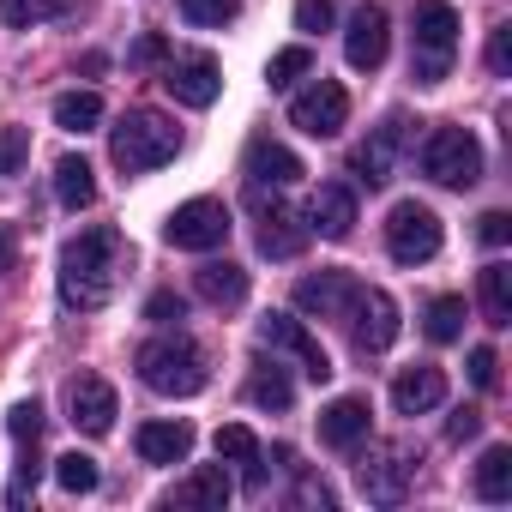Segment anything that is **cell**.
Listing matches in <instances>:
<instances>
[{"mask_svg":"<svg viewBox=\"0 0 512 512\" xmlns=\"http://www.w3.org/2000/svg\"><path fill=\"white\" fill-rule=\"evenodd\" d=\"M296 187L302 181V157L290 151V145H278V139H253L247 145V187Z\"/></svg>","mask_w":512,"mask_h":512,"instance_id":"obj_19","label":"cell"},{"mask_svg":"<svg viewBox=\"0 0 512 512\" xmlns=\"http://www.w3.org/2000/svg\"><path fill=\"white\" fill-rule=\"evenodd\" d=\"M253 193V205H260V253H272V260H296V253L308 247V223L290 211V205H266V193L260 187H247Z\"/></svg>","mask_w":512,"mask_h":512,"instance_id":"obj_14","label":"cell"},{"mask_svg":"<svg viewBox=\"0 0 512 512\" xmlns=\"http://www.w3.org/2000/svg\"><path fill=\"white\" fill-rule=\"evenodd\" d=\"M296 500H302V506H320V512H326V506H332V488H326V482H314V476H302Z\"/></svg>","mask_w":512,"mask_h":512,"instance_id":"obj_45","label":"cell"},{"mask_svg":"<svg viewBox=\"0 0 512 512\" xmlns=\"http://www.w3.org/2000/svg\"><path fill=\"white\" fill-rule=\"evenodd\" d=\"M410 476H416V458L410 446H368L362 464H356V482L374 506H398L410 494Z\"/></svg>","mask_w":512,"mask_h":512,"instance_id":"obj_9","label":"cell"},{"mask_svg":"<svg viewBox=\"0 0 512 512\" xmlns=\"http://www.w3.org/2000/svg\"><path fill=\"white\" fill-rule=\"evenodd\" d=\"M386 43H392V19H386V7H356V19H350V31H344V55H350V67L356 73H374L380 61H386Z\"/></svg>","mask_w":512,"mask_h":512,"instance_id":"obj_15","label":"cell"},{"mask_svg":"<svg viewBox=\"0 0 512 512\" xmlns=\"http://www.w3.org/2000/svg\"><path fill=\"white\" fill-rule=\"evenodd\" d=\"M392 404H398V416H428V410H440L446 404V374L440 368H404L398 380H392Z\"/></svg>","mask_w":512,"mask_h":512,"instance_id":"obj_20","label":"cell"},{"mask_svg":"<svg viewBox=\"0 0 512 512\" xmlns=\"http://www.w3.org/2000/svg\"><path fill=\"white\" fill-rule=\"evenodd\" d=\"M247 398L260 404V410H290L296 404V386H290V374L278 362H260V368H253V380H247Z\"/></svg>","mask_w":512,"mask_h":512,"instance_id":"obj_28","label":"cell"},{"mask_svg":"<svg viewBox=\"0 0 512 512\" xmlns=\"http://www.w3.org/2000/svg\"><path fill=\"white\" fill-rule=\"evenodd\" d=\"M223 500H229V470H223V458H217V464H199L193 476H181V482L169 488V506H205V512H223Z\"/></svg>","mask_w":512,"mask_h":512,"instance_id":"obj_23","label":"cell"},{"mask_svg":"<svg viewBox=\"0 0 512 512\" xmlns=\"http://www.w3.org/2000/svg\"><path fill=\"white\" fill-rule=\"evenodd\" d=\"M133 446H139L145 464H187L193 428H187V422H145V428L133 434Z\"/></svg>","mask_w":512,"mask_h":512,"instance_id":"obj_22","label":"cell"},{"mask_svg":"<svg viewBox=\"0 0 512 512\" xmlns=\"http://www.w3.org/2000/svg\"><path fill=\"white\" fill-rule=\"evenodd\" d=\"M163 241L181 247V253H211V247H223V241H229V205H223V199H187V205H175L169 223H163Z\"/></svg>","mask_w":512,"mask_h":512,"instance_id":"obj_7","label":"cell"},{"mask_svg":"<svg viewBox=\"0 0 512 512\" xmlns=\"http://www.w3.org/2000/svg\"><path fill=\"white\" fill-rule=\"evenodd\" d=\"M163 85H169L175 103H187V109H211L217 91H223V73H217V61H211L205 49H187V55H169Z\"/></svg>","mask_w":512,"mask_h":512,"instance_id":"obj_11","label":"cell"},{"mask_svg":"<svg viewBox=\"0 0 512 512\" xmlns=\"http://www.w3.org/2000/svg\"><path fill=\"white\" fill-rule=\"evenodd\" d=\"M488 67H494V73L512 67V25H494V37H488Z\"/></svg>","mask_w":512,"mask_h":512,"instance_id":"obj_41","label":"cell"},{"mask_svg":"<svg viewBox=\"0 0 512 512\" xmlns=\"http://www.w3.org/2000/svg\"><path fill=\"white\" fill-rule=\"evenodd\" d=\"M133 61H139V67H151V61H169V43H163V37H139V43H133Z\"/></svg>","mask_w":512,"mask_h":512,"instance_id":"obj_44","label":"cell"},{"mask_svg":"<svg viewBox=\"0 0 512 512\" xmlns=\"http://www.w3.org/2000/svg\"><path fill=\"white\" fill-rule=\"evenodd\" d=\"M175 151H181V133H175V121L157 115V109H133V115H121V127L109 133V157H115L121 175H151V169H163Z\"/></svg>","mask_w":512,"mask_h":512,"instance_id":"obj_2","label":"cell"},{"mask_svg":"<svg viewBox=\"0 0 512 512\" xmlns=\"http://www.w3.org/2000/svg\"><path fill=\"white\" fill-rule=\"evenodd\" d=\"M482 320L494 326V332H506L512 326V266H500V260H488L482 266Z\"/></svg>","mask_w":512,"mask_h":512,"instance_id":"obj_25","label":"cell"},{"mask_svg":"<svg viewBox=\"0 0 512 512\" xmlns=\"http://www.w3.org/2000/svg\"><path fill=\"white\" fill-rule=\"evenodd\" d=\"M181 19H187V25H211V31H223V25L241 19V0H181Z\"/></svg>","mask_w":512,"mask_h":512,"instance_id":"obj_35","label":"cell"},{"mask_svg":"<svg viewBox=\"0 0 512 512\" xmlns=\"http://www.w3.org/2000/svg\"><path fill=\"white\" fill-rule=\"evenodd\" d=\"M404 145H410V121H404V115H386V121L356 145V157H350L356 181H362V187H386L392 169H398V157H404Z\"/></svg>","mask_w":512,"mask_h":512,"instance_id":"obj_10","label":"cell"},{"mask_svg":"<svg viewBox=\"0 0 512 512\" xmlns=\"http://www.w3.org/2000/svg\"><path fill=\"white\" fill-rule=\"evenodd\" d=\"M145 320H157V326H181V320H187V302H181L175 290H157V296L145 302Z\"/></svg>","mask_w":512,"mask_h":512,"instance_id":"obj_38","label":"cell"},{"mask_svg":"<svg viewBox=\"0 0 512 512\" xmlns=\"http://www.w3.org/2000/svg\"><path fill=\"white\" fill-rule=\"evenodd\" d=\"M350 296H356V278L350 272H314V278L296 284V308L314 314V320H344Z\"/></svg>","mask_w":512,"mask_h":512,"instance_id":"obj_18","label":"cell"},{"mask_svg":"<svg viewBox=\"0 0 512 512\" xmlns=\"http://www.w3.org/2000/svg\"><path fill=\"white\" fill-rule=\"evenodd\" d=\"M67 410H73V428H85V434H109V428H115V416H121L115 386H109V380H97V374H79V380L67 386Z\"/></svg>","mask_w":512,"mask_h":512,"instance_id":"obj_16","label":"cell"},{"mask_svg":"<svg viewBox=\"0 0 512 512\" xmlns=\"http://www.w3.org/2000/svg\"><path fill=\"white\" fill-rule=\"evenodd\" d=\"M470 380H476L482 392H494V380H500V356H494L488 344H476V350H470Z\"/></svg>","mask_w":512,"mask_h":512,"instance_id":"obj_40","label":"cell"},{"mask_svg":"<svg viewBox=\"0 0 512 512\" xmlns=\"http://www.w3.org/2000/svg\"><path fill=\"white\" fill-rule=\"evenodd\" d=\"M476 494L482 500H512V446H488L476 464Z\"/></svg>","mask_w":512,"mask_h":512,"instance_id":"obj_30","label":"cell"},{"mask_svg":"<svg viewBox=\"0 0 512 512\" xmlns=\"http://www.w3.org/2000/svg\"><path fill=\"white\" fill-rule=\"evenodd\" d=\"M13 260H19V235L0 229V272H13Z\"/></svg>","mask_w":512,"mask_h":512,"instance_id":"obj_46","label":"cell"},{"mask_svg":"<svg viewBox=\"0 0 512 512\" xmlns=\"http://www.w3.org/2000/svg\"><path fill=\"white\" fill-rule=\"evenodd\" d=\"M314 73V55H308V43H290V49H278L272 55V67H266V85L272 91H290L296 79H308Z\"/></svg>","mask_w":512,"mask_h":512,"instance_id":"obj_32","label":"cell"},{"mask_svg":"<svg viewBox=\"0 0 512 512\" xmlns=\"http://www.w3.org/2000/svg\"><path fill=\"white\" fill-rule=\"evenodd\" d=\"M31 157V133L25 127H0V175H19Z\"/></svg>","mask_w":512,"mask_h":512,"instance_id":"obj_36","label":"cell"},{"mask_svg":"<svg viewBox=\"0 0 512 512\" xmlns=\"http://www.w3.org/2000/svg\"><path fill=\"white\" fill-rule=\"evenodd\" d=\"M422 175L440 187H476L482 181V145L470 127H434L422 145Z\"/></svg>","mask_w":512,"mask_h":512,"instance_id":"obj_5","label":"cell"},{"mask_svg":"<svg viewBox=\"0 0 512 512\" xmlns=\"http://www.w3.org/2000/svg\"><path fill=\"white\" fill-rule=\"evenodd\" d=\"M440 241H446V229H440V217H434L428 205H416V199L392 205V217H386V247H392V260H398V266H422V260H434Z\"/></svg>","mask_w":512,"mask_h":512,"instance_id":"obj_6","label":"cell"},{"mask_svg":"<svg viewBox=\"0 0 512 512\" xmlns=\"http://www.w3.org/2000/svg\"><path fill=\"white\" fill-rule=\"evenodd\" d=\"M296 31H332V0H296Z\"/></svg>","mask_w":512,"mask_h":512,"instance_id":"obj_39","label":"cell"},{"mask_svg":"<svg viewBox=\"0 0 512 512\" xmlns=\"http://www.w3.org/2000/svg\"><path fill=\"white\" fill-rule=\"evenodd\" d=\"M73 13V0H0V25H13V31H31L43 19H67Z\"/></svg>","mask_w":512,"mask_h":512,"instance_id":"obj_31","label":"cell"},{"mask_svg":"<svg viewBox=\"0 0 512 512\" xmlns=\"http://www.w3.org/2000/svg\"><path fill=\"white\" fill-rule=\"evenodd\" d=\"M193 290H199L211 308H235V302H247V272H241L235 260H205V266L193 272Z\"/></svg>","mask_w":512,"mask_h":512,"instance_id":"obj_24","label":"cell"},{"mask_svg":"<svg viewBox=\"0 0 512 512\" xmlns=\"http://www.w3.org/2000/svg\"><path fill=\"white\" fill-rule=\"evenodd\" d=\"M121 266H127V241H121V229L103 223V229L73 235L67 253H61V302L79 308V314H97V308L115 296Z\"/></svg>","mask_w":512,"mask_h":512,"instance_id":"obj_1","label":"cell"},{"mask_svg":"<svg viewBox=\"0 0 512 512\" xmlns=\"http://www.w3.org/2000/svg\"><path fill=\"white\" fill-rule=\"evenodd\" d=\"M452 55H458V13H452V0H422V7H416V55H410V73L422 85H440L452 73Z\"/></svg>","mask_w":512,"mask_h":512,"instance_id":"obj_4","label":"cell"},{"mask_svg":"<svg viewBox=\"0 0 512 512\" xmlns=\"http://www.w3.org/2000/svg\"><path fill=\"white\" fill-rule=\"evenodd\" d=\"M55 482H61L67 494H91V488L103 482V470H97L91 452H61V458H55Z\"/></svg>","mask_w":512,"mask_h":512,"instance_id":"obj_33","label":"cell"},{"mask_svg":"<svg viewBox=\"0 0 512 512\" xmlns=\"http://www.w3.org/2000/svg\"><path fill=\"white\" fill-rule=\"evenodd\" d=\"M368 416H374V404H368L362 392H344V398H332V404L320 410V440H326V446H356V440L368 434Z\"/></svg>","mask_w":512,"mask_h":512,"instance_id":"obj_21","label":"cell"},{"mask_svg":"<svg viewBox=\"0 0 512 512\" xmlns=\"http://www.w3.org/2000/svg\"><path fill=\"white\" fill-rule=\"evenodd\" d=\"M344 320H350V338H356V350H362V356H380V350H392V344H398V302H392L386 290L356 284V296H350Z\"/></svg>","mask_w":512,"mask_h":512,"instance_id":"obj_8","label":"cell"},{"mask_svg":"<svg viewBox=\"0 0 512 512\" xmlns=\"http://www.w3.org/2000/svg\"><path fill=\"white\" fill-rule=\"evenodd\" d=\"M139 380L163 398H193V392H205L211 368H205V350L175 332V338H157L139 350Z\"/></svg>","mask_w":512,"mask_h":512,"instance_id":"obj_3","label":"cell"},{"mask_svg":"<svg viewBox=\"0 0 512 512\" xmlns=\"http://www.w3.org/2000/svg\"><path fill=\"white\" fill-rule=\"evenodd\" d=\"M422 332H428L434 344H452V338L464 332V302H458V296H440V302H428V320H422Z\"/></svg>","mask_w":512,"mask_h":512,"instance_id":"obj_34","label":"cell"},{"mask_svg":"<svg viewBox=\"0 0 512 512\" xmlns=\"http://www.w3.org/2000/svg\"><path fill=\"white\" fill-rule=\"evenodd\" d=\"M356 229V193L344 181H326L314 199H308V235H326V241H344Z\"/></svg>","mask_w":512,"mask_h":512,"instance_id":"obj_17","label":"cell"},{"mask_svg":"<svg viewBox=\"0 0 512 512\" xmlns=\"http://www.w3.org/2000/svg\"><path fill=\"white\" fill-rule=\"evenodd\" d=\"M55 127H67V133L103 127V97H97V91H67V97H55Z\"/></svg>","mask_w":512,"mask_h":512,"instance_id":"obj_29","label":"cell"},{"mask_svg":"<svg viewBox=\"0 0 512 512\" xmlns=\"http://www.w3.org/2000/svg\"><path fill=\"white\" fill-rule=\"evenodd\" d=\"M260 344L302 356V374H308V380H332V356L320 350V338H314L296 314H266V320H260Z\"/></svg>","mask_w":512,"mask_h":512,"instance_id":"obj_13","label":"cell"},{"mask_svg":"<svg viewBox=\"0 0 512 512\" xmlns=\"http://www.w3.org/2000/svg\"><path fill=\"white\" fill-rule=\"evenodd\" d=\"M476 434H482V416H476V410H458V416L446 422V440H458V446L476 440Z\"/></svg>","mask_w":512,"mask_h":512,"instance_id":"obj_43","label":"cell"},{"mask_svg":"<svg viewBox=\"0 0 512 512\" xmlns=\"http://www.w3.org/2000/svg\"><path fill=\"white\" fill-rule=\"evenodd\" d=\"M290 121H296L302 133H314V139H332V133H344V121H350V91H344L338 79H314V85L290 103Z\"/></svg>","mask_w":512,"mask_h":512,"instance_id":"obj_12","label":"cell"},{"mask_svg":"<svg viewBox=\"0 0 512 512\" xmlns=\"http://www.w3.org/2000/svg\"><path fill=\"white\" fill-rule=\"evenodd\" d=\"M211 446H217V458H223V464H247V482L260 488V440H253V428H241V422H223Z\"/></svg>","mask_w":512,"mask_h":512,"instance_id":"obj_27","label":"cell"},{"mask_svg":"<svg viewBox=\"0 0 512 512\" xmlns=\"http://www.w3.org/2000/svg\"><path fill=\"white\" fill-rule=\"evenodd\" d=\"M55 199H61L67 211H85V205L97 199V175H91L85 157H61V163H55Z\"/></svg>","mask_w":512,"mask_h":512,"instance_id":"obj_26","label":"cell"},{"mask_svg":"<svg viewBox=\"0 0 512 512\" xmlns=\"http://www.w3.org/2000/svg\"><path fill=\"white\" fill-rule=\"evenodd\" d=\"M7 428H13V440H19V446H37V434H43V404H37V398L13 404V422H7Z\"/></svg>","mask_w":512,"mask_h":512,"instance_id":"obj_37","label":"cell"},{"mask_svg":"<svg viewBox=\"0 0 512 512\" xmlns=\"http://www.w3.org/2000/svg\"><path fill=\"white\" fill-rule=\"evenodd\" d=\"M488 247H506V235H512V217L506 211H482V229H476Z\"/></svg>","mask_w":512,"mask_h":512,"instance_id":"obj_42","label":"cell"}]
</instances>
